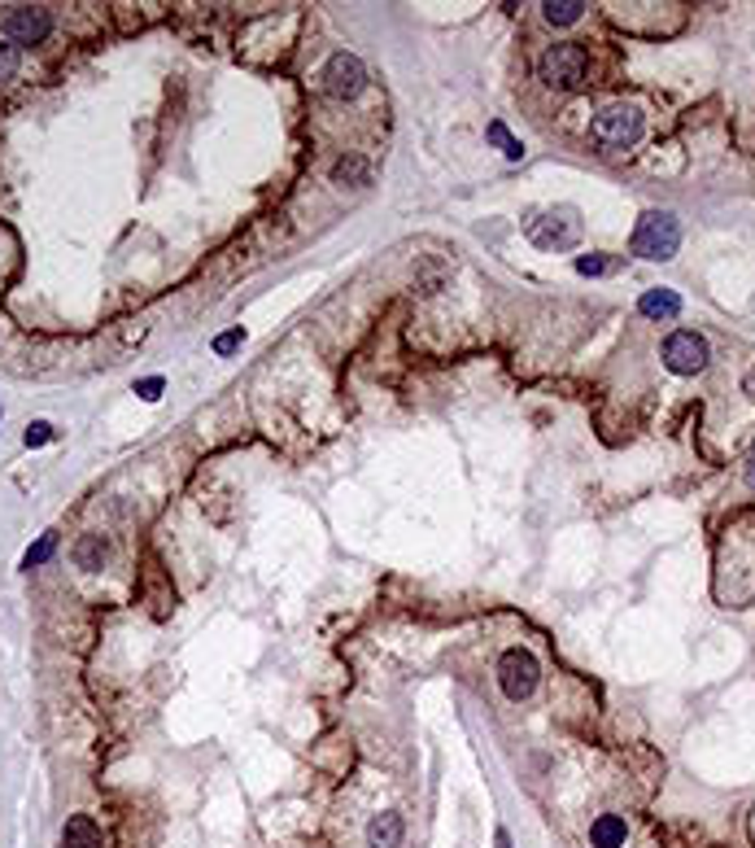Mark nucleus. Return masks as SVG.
<instances>
[{
  "label": "nucleus",
  "instance_id": "obj_10",
  "mask_svg": "<svg viewBox=\"0 0 755 848\" xmlns=\"http://www.w3.org/2000/svg\"><path fill=\"white\" fill-rule=\"evenodd\" d=\"M62 848H105V835L88 814H74L62 831Z\"/></svg>",
  "mask_w": 755,
  "mask_h": 848
},
{
  "label": "nucleus",
  "instance_id": "obj_6",
  "mask_svg": "<svg viewBox=\"0 0 755 848\" xmlns=\"http://www.w3.org/2000/svg\"><path fill=\"white\" fill-rule=\"evenodd\" d=\"M362 88H367V70H362V62L354 57V53H332L328 66H324V92L328 97H336V101H350V97H359Z\"/></svg>",
  "mask_w": 755,
  "mask_h": 848
},
{
  "label": "nucleus",
  "instance_id": "obj_8",
  "mask_svg": "<svg viewBox=\"0 0 755 848\" xmlns=\"http://www.w3.org/2000/svg\"><path fill=\"white\" fill-rule=\"evenodd\" d=\"M4 39L18 48V44H44L48 31H53V13L48 9H35V4H18L4 22H0Z\"/></svg>",
  "mask_w": 755,
  "mask_h": 848
},
{
  "label": "nucleus",
  "instance_id": "obj_5",
  "mask_svg": "<svg viewBox=\"0 0 755 848\" xmlns=\"http://www.w3.org/2000/svg\"><path fill=\"white\" fill-rule=\"evenodd\" d=\"M537 656L528 651V647H507L502 651V660H498V686H502V695L507 700H528L533 695V686H537Z\"/></svg>",
  "mask_w": 755,
  "mask_h": 848
},
{
  "label": "nucleus",
  "instance_id": "obj_17",
  "mask_svg": "<svg viewBox=\"0 0 755 848\" xmlns=\"http://www.w3.org/2000/svg\"><path fill=\"white\" fill-rule=\"evenodd\" d=\"M18 66H22V53H18L9 39H0V83H9V79L18 74Z\"/></svg>",
  "mask_w": 755,
  "mask_h": 848
},
{
  "label": "nucleus",
  "instance_id": "obj_9",
  "mask_svg": "<svg viewBox=\"0 0 755 848\" xmlns=\"http://www.w3.org/2000/svg\"><path fill=\"white\" fill-rule=\"evenodd\" d=\"M402 831H406L402 814H376L367 822V844L371 848H402Z\"/></svg>",
  "mask_w": 755,
  "mask_h": 848
},
{
  "label": "nucleus",
  "instance_id": "obj_3",
  "mask_svg": "<svg viewBox=\"0 0 755 848\" xmlns=\"http://www.w3.org/2000/svg\"><path fill=\"white\" fill-rule=\"evenodd\" d=\"M537 79L546 88H559V92L581 88V79H586V48L581 44H551L537 57Z\"/></svg>",
  "mask_w": 755,
  "mask_h": 848
},
{
  "label": "nucleus",
  "instance_id": "obj_21",
  "mask_svg": "<svg viewBox=\"0 0 755 848\" xmlns=\"http://www.w3.org/2000/svg\"><path fill=\"white\" fill-rule=\"evenodd\" d=\"M577 272L581 275H603L607 272V258H603V254H581V258H577Z\"/></svg>",
  "mask_w": 755,
  "mask_h": 848
},
{
  "label": "nucleus",
  "instance_id": "obj_14",
  "mask_svg": "<svg viewBox=\"0 0 755 848\" xmlns=\"http://www.w3.org/2000/svg\"><path fill=\"white\" fill-rule=\"evenodd\" d=\"M105 555H109V546H105L100 534H88V538H79V546H74V564L88 569V573H97L100 564H105Z\"/></svg>",
  "mask_w": 755,
  "mask_h": 848
},
{
  "label": "nucleus",
  "instance_id": "obj_20",
  "mask_svg": "<svg viewBox=\"0 0 755 848\" xmlns=\"http://www.w3.org/2000/svg\"><path fill=\"white\" fill-rule=\"evenodd\" d=\"M162 376H144V380H135V394L144 398V403H153V398H162Z\"/></svg>",
  "mask_w": 755,
  "mask_h": 848
},
{
  "label": "nucleus",
  "instance_id": "obj_4",
  "mask_svg": "<svg viewBox=\"0 0 755 848\" xmlns=\"http://www.w3.org/2000/svg\"><path fill=\"white\" fill-rule=\"evenodd\" d=\"M528 240L537 249H572L581 240V214L572 205H555L542 210L537 219H528Z\"/></svg>",
  "mask_w": 755,
  "mask_h": 848
},
{
  "label": "nucleus",
  "instance_id": "obj_23",
  "mask_svg": "<svg viewBox=\"0 0 755 848\" xmlns=\"http://www.w3.org/2000/svg\"><path fill=\"white\" fill-rule=\"evenodd\" d=\"M498 848H511V840H507V831H498Z\"/></svg>",
  "mask_w": 755,
  "mask_h": 848
},
{
  "label": "nucleus",
  "instance_id": "obj_24",
  "mask_svg": "<svg viewBox=\"0 0 755 848\" xmlns=\"http://www.w3.org/2000/svg\"><path fill=\"white\" fill-rule=\"evenodd\" d=\"M747 485H751V490H755V464H751V468H747Z\"/></svg>",
  "mask_w": 755,
  "mask_h": 848
},
{
  "label": "nucleus",
  "instance_id": "obj_11",
  "mask_svg": "<svg viewBox=\"0 0 755 848\" xmlns=\"http://www.w3.org/2000/svg\"><path fill=\"white\" fill-rule=\"evenodd\" d=\"M638 310H642L647 319H677V315H681V298H677L673 289H647V293L638 298Z\"/></svg>",
  "mask_w": 755,
  "mask_h": 848
},
{
  "label": "nucleus",
  "instance_id": "obj_18",
  "mask_svg": "<svg viewBox=\"0 0 755 848\" xmlns=\"http://www.w3.org/2000/svg\"><path fill=\"white\" fill-rule=\"evenodd\" d=\"M332 179H354V184H362V179H367V162H362V158H341V162L332 167Z\"/></svg>",
  "mask_w": 755,
  "mask_h": 848
},
{
  "label": "nucleus",
  "instance_id": "obj_22",
  "mask_svg": "<svg viewBox=\"0 0 755 848\" xmlns=\"http://www.w3.org/2000/svg\"><path fill=\"white\" fill-rule=\"evenodd\" d=\"M44 441H53V424H48V420H35L31 429H27V446H44Z\"/></svg>",
  "mask_w": 755,
  "mask_h": 848
},
{
  "label": "nucleus",
  "instance_id": "obj_2",
  "mask_svg": "<svg viewBox=\"0 0 755 848\" xmlns=\"http://www.w3.org/2000/svg\"><path fill=\"white\" fill-rule=\"evenodd\" d=\"M642 132H647V118H642L638 105H607L590 123V136L607 149H629V144L642 140Z\"/></svg>",
  "mask_w": 755,
  "mask_h": 848
},
{
  "label": "nucleus",
  "instance_id": "obj_1",
  "mask_svg": "<svg viewBox=\"0 0 755 848\" xmlns=\"http://www.w3.org/2000/svg\"><path fill=\"white\" fill-rule=\"evenodd\" d=\"M677 245H681V223H677L673 210H647L633 228V240H629V249L638 258H651V263H668L677 254Z\"/></svg>",
  "mask_w": 755,
  "mask_h": 848
},
{
  "label": "nucleus",
  "instance_id": "obj_19",
  "mask_svg": "<svg viewBox=\"0 0 755 848\" xmlns=\"http://www.w3.org/2000/svg\"><path fill=\"white\" fill-rule=\"evenodd\" d=\"M240 341H245V328H228V333H219V337H214V354H231V350H240Z\"/></svg>",
  "mask_w": 755,
  "mask_h": 848
},
{
  "label": "nucleus",
  "instance_id": "obj_12",
  "mask_svg": "<svg viewBox=\"0 0 755 848\" xmlns=\"http://www.w3.org/2000/svg\"><path fill=\"white\" fill-rule=\"evenodd\" d=\"M590 844L594 848H624V817L598 814L590 826Z\"/></svg>",
  "mask_w": 755,
  "mask_h": 848
},
{
  "label": "nucleus",
  "instance_id": "obj_15",
  "mask_svg": "<svg viewBox=\"0 0 755 848\" xmlns=\"http://www.w3.org/2000/svg\"><path fill=\"white\" fill-rule=\"evenodd\" d=\"M53 551H57V534H39V543L27 546V555H22V569H39Z\"/></svg>",
  "mask_w": 755,
  "mask_h": 848
},
{
  "label": "nucleus",
  "instance_id": "obj_16",
  "mask_svg": "<svg viewBox=\"0 0 755 848\" xmlns=\"http://www.w3.org/2000/svg\"><path fill=\"white\" fill-rule=\"evenodd\" d=\"M490 140L502 149V153H507V158H511V162H520V158H525V144H520V140H511V132H507L502 123H490Z\"/></svg>",
  "mask_w": 755,
  "mask_h": 848
},
{
  "label": "nucleus",
  "instance_id": "obj_13",
  "mask_svg": "<svg viewBox=\"0 0 755 848\" xmlns=\"http://www.w3.org/2000/svg\"><path fill=\"white\" fill-rule=\"evenodd\" d=\"M581 13H586V0H546L542 4V18L551 27H572V22H581Z\"/></svg>",
  "mask_w": 755,
  "mask_h": 848
},
{
  "label": "nucleus",
  "instance_id": "obj_7",
  "mask_svg": "<svg viewBox=\"0 0 755 848\" xmlns=\"http://www.w3.org/2000/svg\"><path fill=\"white\" fill-rule=\"evenodd\" d=\"M664 363H668V372H677V376L703 372L707 368V341L699 337V333H690V328L673 333V337L664 341Z\"/></svg>",
  "mask_w": 755,
  "mask_h": 848
}]
</instances>
